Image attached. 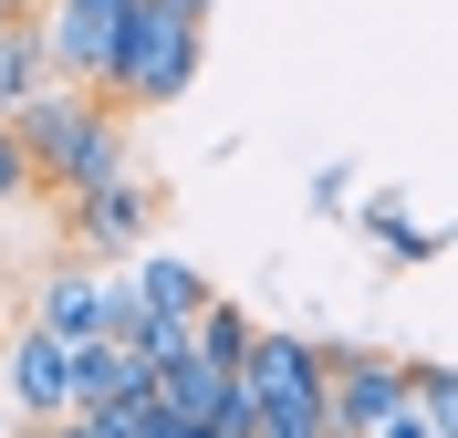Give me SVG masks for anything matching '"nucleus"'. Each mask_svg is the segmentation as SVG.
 Instances as JSON below:
<instances>
[{"instance_id": "nucleus-1", "label": "nucleus", "mask_w": 458, "mask_h": 438, "mask_svg": "<svg viewBox=\"0 0 458 438\" xmlns=\"http://www.w3.org/2000/svg\"><path fill=\"white\" fill-rule=\"evenodd\" d=\"M240 376H250L260 438H344L334 428V355H313L302 334H260Z\"/></svg>"}, {"instance_id": "nucleus-2", "label": "nucleus", "mask_w": 458, "mask_h": 438, "mask_svg": "<svg viewBox=\"0 0 458 438\" xmlns=\"http://www.w3.org/2000/svg\"><path fill=\"white\" fill-rule=\"evenodd\" d=\"M199 53H208V21H199V11H177V0H146L136 53H125L114 94H125V105H177V94L199 84Z\"/></svg>"}, {"instance_id": "nucleus-3", "label": "nucleus", "mask_w": 458, "mask_h": 438, "mask_svg": "<svg viewBox=\"0 0 458 438\" xmlns=\"http://www.w3.org/2000/svg\"><path fill=\"white\" fill-rule=\"evenodd\" d=\"M136 21H146V0H53V11H42V42H53V63L73 84L114 94V73L136 53Z\"/></svg>"}, {"instance_id": "nucleus-4", "label": "nucleus", "mask_w": 458, "mask_h": 438, "mask_svg": "<svg viewBox=\"0 0 458 438\" xmlns=\"http://www.w3.org/2000/svg\"><path fill=\"white\" fill-rule=\"evenodd\" d=\"M0 397H11V417H31V428L73 417V345H63L53 323H21V334H11V355H0Z\"/></svg>"}, {"instance_id": "nucleus-5", "label": "nucleus", "mask_w": 458, "mask_h": 438, "mask_svg": "<svg viewBox=\"0 0 458 438\" xmlns=\"http://www.w3.org/2000/svg\"><path fill=\"white\" fill-rule=\"evenodd\" d=\"M125 397H157V355H146L136 334L73 345V417H105V408H125Z\"/></svg>"}, {"instance_id": "nucleus-6", "label": "nucleus", "mask_w": 458, "mask_h": 438, "mask_svg": "<svg viewBox=\"0 0 458 438\" xmlns=\"http://www.w3.org/2000/svg\"><path fill=\"white\" fill-rule=\"evenodd\" d=\"M105 105H114L105 84H73V73H53V84L31 94V105H21V116H11V125H21V146H31V157H42V177H53L63 157L84 146V125L105 116Z\"/></svg>"}, {"instance_id": "nucleus-7", "label": "nucleus", "mask_w": 458, "mask_h": 438, "mask_svg": "<svg viewBox=\"0 0 458 438\" xmlns=\"http://www.w3.org/2000/svg\"><path fill=\"white\" fill-rule=\"evenodd\" d=\"M406 397H417V386H406L396 355H334V428L344 438H375Z\"/></svg>"}, {"instance_id": "nucleus-8", "label": "nucleus", "mask_w": 458, "mask_h": 438, "mask_svg": "<svg viewBox=\"0 0 458 438\" xmlns=\"http://www.w3.org/2000/svg\"><path fill=\"white\" fill-rule=\"evenodd\" d=\"M31 323H53L63 345H94L114 323V262H63L42 282V303H31Z\"/></svg>"}, {"instance_id": "nucleus-9", "label": "nucleus", "mask_w": 458, "mask_h": 438, "mask_svg": "<svg viewBox=\"0 0 458 438\" xmlns=\"http://www.w3.org/2000/svg\"><path fill=\"white\" fill-rule=\"evenodd\" d=\"M146 219H157L146 177H114V188H84V199H73V240H84L94 262H125V251L146 240Z\"/></svg>"}, {"instance_id": "nucleus-10", "label": "nucleus", "mask_w": 458, "mask_h": 438, "mask_svg": "<svg viewBox=\"0 0 458 438\" xmlns=\"http://www.w3.org/2000/svg\"><path fill=\"white\" fill-rule=\"evenodd\" d=\"M114 177H136V146H125V116L105 105V116L84 125V146L53 167V188H73V199H84V188H114Z\"/></svg>"}, {"instance_id": "nucleus-11", "label": "nucleus", "mask_w": 458, "mask_h": 438, "mask_svg": "<svg viewBox=\"0 0 458 438\" xmlns=\"http://www.w3.org/2000/svg\"><path fill=\"white\" fill-rule=\"evenodd\" d=\"M53 73L63 63H53V42H42V21H0V116H21Z\"/></svg>"}, {"instance_id": "nucleus-12", "label": "nucleus", "mask_w": 458, "mask_h": 438, "mask_svg": "<svg viewBox=\"0 0 458 438\" xmlns=\"http://www.w3.org/2000/svg\"><path fill=\"white\" fill-rule=\"evenodd\" d=\"M229 376H240V365H208V345H199V355H177V365H157V397H167L188 428H208L219 397H229Z\"/></svg>"}, {"instance_id": "nucleus-13", "label": "nucleus", "mask_w": 458, "mask_h": 438, "mask_svg": "<svg viewBox=\"0 0 458 438\" xmlns=\"http://www.w3.org/2000/svg\"><path fill=\"white\" fill-rule=\"evenodd\" d=\"M136 282H146V313H208L199 262H177V251H146V262H136Z\"/></svg>"}, {"instance_id": "nucleus-14", "label": "nucleus", "mask_w": 458, "mask_h": 438, "mask_svg": "<svg viewBox=\"0 0 458 438\" xmlns=\"http://www.w3.org/2000/svg\"><path fill=\"white\" fill-rule=\"evenodd\" d=\"M199 345H208V365H250L260 323L240 313V303H219V292H208V313H199Z\"/></svg>"}, {"instance_id": "nucleus-15", "label": "nucleus", "mask_w": 458, "mask_h": 438, "mask_svg": "<svg viewBox=\"0 0 458 438\" xmlns=\"http://www.w3.org/2000/svg\"><path fill=\"white\" fill-rule=\"evenodd\" d=\"M365 219H375V240H386L396 262H437V251H448V240H437V230H417L396 199H365Z\"/></svg>"}, {"instance_id": "nucleus-16", "label": "nucleus", "mask_w": 458, "mask_h": 438, "mask_svg": "<svg viewBox=\"0 0 458 438\" xmlns=\"http://www.w3.org/2000/svg\"><path fill=\"white\" fill-rule=\"evenodd\" d=\"M105 428H114V438H199L167 397H125V408H105Z\"/></svg>"}, {"instance_id": "nucleus-17", "label": "nucleus", "mask_w": 458, "mask_h": 438, "mask_svg": "<svg viewBox=\"0 0 458 438\" xmlns=\"http://www.w3.org/2000/svg\"><path fill=\"white\" fill-rule=\"evenodd\" d=\"M31 177H42V157L21 146V125L0 116V209H11V199H31Z\"/></svg>"}, {"instance_id": "nucleus-18", "label": "nucleus", "mask_w": 458, "mask_h": 438, "mask_svg": "<svg viewBox=\"0 0 458 438\" xmlns=\"http://www.w3.org/2000/svg\"><path fill=\"white\" fill-rule=\"evenodd\" d=\"M375 438H448V428H437V417H428V408H417V397H406V408H396V417H386V428H375Z\"/></svg>"}, {"instance_id": "nucleus-19", "label": "nucleus", "mask_w": 458, "mask_h": 438, "mask_svg": "<svg viewBox=\"0 0 458 438\" xmlns=\"http://www.w3.org/2000/svg\"><path fill=\"white\" fill-rule=\"evenodd\" d=\"M31 438H114L105 417H53V428H31Z\"/></svg>"}, {"instance_id": "nucleus-20", "label": "nucleus", "mask_w": 458, "mask_h": 438, "mask_svg": "<svg viewBox=\"0 0 458 438\" xmlns=\"http://www.w3.org/2000/svg\"><path fill=\"white\" fill-rule=\"evenodd\" d=\"M177 11H199V21H208V0H177Z\"/></svg>"}, {"instance_id": "nucleus-21", "label": "nucleus", "mask_w": 458, "mask_h": 438, "mask_svg": "<svg viewBox=\"0 0 458 438\" xmlns=\"http://www.w3.org/2000/svg\"><path fill=\"white\" fill-rule=\"evenodd\" d=\"M0 408H11V397H0Z\"/></svg>"}]
</instances>
